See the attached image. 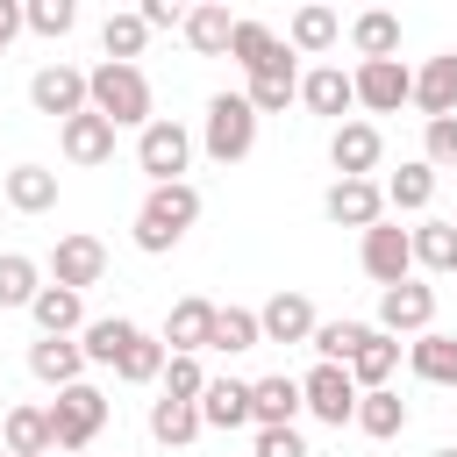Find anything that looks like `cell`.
<instances>
[{
  "instance_id": "6da1fadb",
  "label": "cell",
  "mask_w": 457,
  "mask_h": 457,
  "mask_svg": "<svg viewBox=\"0 0 457 457\" xmlns=\"http://www.w3.org/2000/svg\"><path fill=\"white\" fill-rule=\"evenodd\" d=\"M193 221H200V186L193 179H179V186H150V200L136 207V250L143 257H164V250H179L186 236H193Z\"/></svg>"
},
{
  "instance_id": "7a4b0ae2",
  "label": "cell",
  "mask_w": 457,
  "mask_h": 457,
  "mask_svg": "<svg viewBox=\"0 0 457 457\" xmlns=\"http://www.w3.org/2000/svg\"><path fill=\"white\" fill-rule=\"evenodd\" d=\"M86 93H93V114H107L114 129H150L157 121V93H150V79H143V64H93L86 71Z\"/></svg>"
},
{
  "instance_id": "3957f363",
  "label": "cell",
  "mask_w": 457,
  "mask_h": 457,
  "mask_svg": "<svg viewBox=\"0 0 457 457\" xmlns=\"http://www.w3.org/2000/svg\"><path fill=\"white\" fill-rule=\"evenodd\" d=\"M100 428H107V393H100L93 378H79V386H64V393L50 400V450H57V457L93 450Z\"/></svg>"
},
{
  "instance_id": "277c9868",
  "label": "cell",
  "mask_w": 457,
  "mask_h": 457,
  "mask_svg": "<svg viewBox=\"0 0 457 457\" xmlns=\"http://www.w3.org/2000/svg\"><path fill=\"white\" fill-rule=\"evenodd\" d=\"M200 150H207L214 164H243V157L257 150V107H250L243 93H214L207 114H200Z\"/></svg>"
},
{
  "instance_id": "5b68a950",
  "label": "cell",
  "mask_w": 457,
  "mask_h": 457,
  "mask_svg": "<svg viewBox=\"0 0 457 457\" xmlns=\"http://www.w3.org/2000/svg\"><path fill=\"white\" fill-rule=\"evenodd\" d=\"M193 150H200V136H193L186 121L157 114V121L136 136V171H143L150 186H179V179L193 171Z\"/></svg>"
},
{
  "instance_id": "8992f818",
  "label": "cell",
  "mask_w": 457,
  "mask_h": 457,
  "mask_svg": "<svg viewBox=\"0 0 457 457\" xmlns=\"http://www.w3.org/2000/svg\"><path fill=\"white\" fill-rule=\"evenodd\" d=\"M357 264H364V278H371L378 293L400 286V278H414V228H400V221L364 228V236H357Z\"/></svg>"
},
{
  "instance_id": "52a82bcc",
  "label": "cell",
  "mask_w": 457,
  "mask_h": 457,
  "mask_svg": "<svg viewBox=\"0 0 457 457\" xmlns=\"http://www.w3.org/2000/svg\"><path fill=\"white\" fill-rule=\"evenodd\" d=\"M300 400H307V414L321 421V428H350L357 421V378H350V364H314L307 378H300Z\"/></svg>"
},
{
  "instance_id": "ba28073f",
  "label": "cell",
  "mask_w": 457,
  "mask_h": 457,
  "mask_svg": "<svg viewBox=\"0 0 457 457\" xmlns=\"http://www.w3.org/2000/svg\"><path fill=\"white\" fill-rule=\"evenodd\" d=\"M350 86H357V107H364V114H400V107L414 100V64L378 57V64H357Z\"/></svg>"
},
{
  "instance_id": "9c48e42d",
  "label": "cell",
  "mask_w": 457,
  "mask_h": 457,
  "mask_svg": "<svg viewBox=\"0 0 457 457\" xmlns=\"http://www.w3.org/2000/svg\"><path fill=\"white\" fill-rule=\"evenodd\" d=\"M29 107H36V114H50V121L64 129L71 114H86V107H93L86 71H79V64H43V71L29 79Z\"/></svg>"
},
{
  "instance_id": "30bf717a",
  "label": "cell",
  "mask_w": 457,
  "mask_h": 457,
  "mask_svg": "<svg viewBox=\"0 0 457 457\" xmlns=\"http://www.w3.org/2000/svg\"><path fill=\"white\" fill-rule=\"evenodd\" d=\"M50 286H71V293H86V286H100L107 278V243L100 236H86V228H71V236H57V250H50Z\"/></svg>"
},
{
  "instance_id": "8fae6325",
  "label": "cell",
  "mask_w": 457,
  "mask_h": 457,
  "mask_svg": "<svg viewBox=\"0 0 457 457\" xmlns=\"http://www.w3.org/2000/svg\"><path fill=\"white\" fill-rule=\"evenodd\" d=\"M378 328L386 336H428L436 328V286H421V278H400V286H386L378 293Z\"/></svg>"
},
{
  "instance_id": "7c38bea8",
  "label": "cell",
  "mask_w": 457,
  "mask_h": 457,
  "mask_svg": "<svg viewBox=\"0 0 457 457\" xmlns=\"http://www.w3.org/2000/svg\"><path fill=\"white\" fill-rule=\"evenodd\" d=\"M321 214H328L336 228H357V236H364V228L386 221V186H378V179H336V186L321 193Z\"/></svg>"
},
{
  "instance_id": "4fadbf2b",
  "label": "cell",
  "mask_w": 457,
  "mask_h": 457,
  "mask_svg": "<svg viewBox=\"0 0 457 457\" xmlns=\"http://www.w3.org/2000/svg\"><path fill=\"white\" fill-rule=\"evenodd\" d=\"M228 57L243 64V79L300 71V64H293V50H286V36H278V29H264V21H243V14H236V36H228Z\"/></svg>"
},
{
  "instance_id": "5bb4252c",
  "label": "cell",
  "mask_w": 457,
  "mask_h": 457,
  "mask_svg": "<svg viewBox=\"0 0 457 457\" xmlns=\"http://www.w3.org/2000/svg\"><path fill=\"white\" fill-rule=\"evenodd\" d=\"M300 107H307V114H321L328 129H343V121H350V107H357L350 71H343V64H307V71H300Z\"/></svg>"
},
{
  "instance_id": "9a60e30c",
  "label": "cell",
  "mask_w": 457,
  "mask_h": 457,
  "mask_svg": "<svg viewBox=\"0 0 457 457\" xmlns=\"http://www.w3.org/2000/svg\"><path fill=\"white\" fill-rule=\"evenodd\" d=\"M378 157H386L378 121H357V114H350L343 129H328V164H336V179H371Z\"/></svg>"
},
{
  "instance_id": "2e32d148",
  "label": "cell",
  "mask_w": 457,
  "mask_h": 457,
  "mask_svg": "<svg viewBox=\"0 0 457 457\" xmlns=\"http://www.w3.org/2000/svg\"><path fill=\"white\" fill-rule=\"evenodd\" d=\"M114 136H121V129H114L107 114H93V107H86V114H71V121L57 129V150H64V164L93 171V164H114Z\"/></svg>"
},
{
  "instance_id": "e0dca14e",
  "label": "cell",
  "mask_w": 457,
  "mask_h": 457,
  "mask_svg": "<svg viewBox=\"0 0 457 457\" xmlns=\"http://www.w3.org/2000/svg\"><path fill=\"white\" fill-rule=\"evenodd\" d=\"M257 328H264V343H314L321 314H314V300H307V293L278 286V293H271V300L257 307Z\"/></svg>"
},
{
  "instance_id": "ac0fdd59",
  "label": "cell",
  "mask_w": 457,
  "mask_h": 457,
  "mask_svg": "<svg viewBox=\"0 0 457 457\" xmlns=\"http://www.w3.org/2000/svg\"><path fill=\"white\" fill-rule=\"evenodd\" d=\"M214 300H200V293H186V300H171V314H164V350L171 357H200V350H214Z\"/></svg>"
},
{
  "instance_id": "d6986e66",
  "label": "cell",
  "mask_w": 457,
  "mask_h": 457,
  "mask_svg": "<svg viewBox=\"0 0 457 457\" xmlns=\"http://www.w3.org/2000/svg\"><path fill=\"white\" fill-rule=\"evenodd\" d=\"M300 414H307V400H300V378L293 371L250 378V428H293Z\"/></svg>"
},
{
  "instance_id": "ffe728a7",
  "label": "cell",
  "mask_w": 457,
  "mask_h": 457,
  "mask_svg": "<svg viewBox=\"0 0 457 457\" xmlns=\"http://www.w3.org/2000/svg\"><path fill=\"white\" fill-rule=\"evenodd\" d=\"M29 378L50 386V393L79 386V378H86V350H79V336H36V343H29Z\"/></svg>"
},
{
  "instance_id": "44dd1931",
  "label": "cell",
  "mask_w": 457,
  "mask_h": 457,
  "mask_svg": "<svg viewBox=\"0 0 457 457\" xmlns=\"http://www.w3.org/2000/svg\"><path fill=\"white\" fill-rule=\"evenodd\" d=\"M336 43H343V14L336 7H321V0L293 7V21H286V50L293 57H328Z\"/></svg>"
},
{
  "instance_id": "7402d4cb",
  "label": "cell",
  "mask_w": 457,
  "mask_h": 457,
  "mask_svg": "<svg viewBox=\"0 0 457 457\" xmlns=\"http://www.w3.org/2000/svg\"><path fill=\"white\" fill-rule=\"evenodd\" d=\"M414 107H421V121L457 114V50H443V57H428V64H414Z\"/></svg>"
},
{
  "instance_id": "603a6c76",
  "label": "cell",
  "mask_w": 457,
  "mask_h": 457,
  "mask_svg": "<svg viewBox=\"0 0 457 457\" xmlns=\"http://www.w3.org/2000/svg\"><path fill=\"white\" fill-rule=\"evenodd\" d=\"M186 50L193 57H228V36H236V14L221 7V0H200V7H186Z\"/></svg>"
},
{
  "instance_id": "cb8c5ba5",
  "label": "cell",
  "mask_w": 457,
  "mask_h": 457,
  "mask_svg": "<svg viewBox=\"0 0 457 457\" xmlns=\"http://www.w3.org/2000/svg\"><path fill=\"white\" fill-rule=\"evenodd\" d=\"M29 321H36V336H79L93 314H86V293H71V286H43L36 307H29Z\"/></svg>"
},
{
  "instance_id": "d4e9b609",
  "label": "cell",
  "mask_w": 457,
  "mask_h": 457,
  "mask_svg": "<svg viewBox=\"0 0 457 457\" xmlns=\"http://www.w3.org/2000/svg\"><path fill=\"white\" fill-rule=\"evenodd\" d=\"M143 336V321H129V314H100V321H86L79 328V350H86V364H100V371H114L121 364V350Z\"/></svg>"
},
{
  "instance_id": "484cf974",
  "label": "cell",
  "mask_w": 457,
  "mask_h": 457,
  "mask_svg": "<svg viewBox=\"0 0 457 457\" xmlns=\"http://www.w3.org/2000/svg\"><path fill=\"white\" fill-rule=\"evenodd\" d=\"M393 371H400V336H386V328L371 321V336H364L357 357H350V378H357V393H378V386H393Z\"/></svg>"
},
{
  "instance_id": "4316f807",
  "label": "cell",
  "mask_w": 457,
  "mask_h": 457,
  "mask_svg": "<svg viewBox=\"0 0 457 457\" xmlns=\"http://www.w3.org/2000/svg\"><path fill=\"white\" fill-rule=\"evenodd\" d=\"M0 193H7L14 214H50V207H57V171H50V164H14V171L0 179Z\"/></svg>"
},
{
  "instance_id": "83f0119b",
  "label": "cell",
  "mask_w": 457,
  "mask_h": 457,
  "mask_svg": "<svg viewBox=\"0 0 457 457\" xmlns=\"http://www.w3.org/2000/svg\"><path fill=\"white\" fill-rule=\"evenodd\" d=\"M407 421H414V414H407V400H400L393 386H378V393H364V400H357V421H350V428H357V436H371V443H393V436H407Z\"/></svg>"
},
{
  "instance_id": "f1b7e54d",
  "label": "cell",
  "mask_w": 457,
  "mask_h": 457,
  "mask_svg": "<svg viewBox=\"0 0 457 457\" xmlns=\"http://www.w3.org/2000/svg\"><path fill=\"white\" fill-rule=\"evenodd\" d=\"M0 443H7V457H50V407H36V400L7 407Z\"/></svg>"
},
{
  "instance_id": "f546056e",
  "label": "cell",
  "mask_w": 457,
  "mask_h": 457,
  "mask_svg": "<svg viewBox=\"0 0 457 457\" xmlns=\"http://www.w3.org/2000/svg\"><path fill=\"white\" fill-rule=\"evenodd\" d=\"M407 371H414L421 386H457V336H443V328L414 336V343H407Z\"/></svg>"
},
{
  "instance_id": "4dcf8cb0",
  "label": "cell",
  "mask_w": 457,
  "mask_h": 457,
  "mask_svg": "<svg viewBox=\"0 0 457 457\" xmlns=\"http://www.w3.org/2000/svg\"><path fill=\"white\" fill-rule=\"evenodd\" d=\"M350 50H357V64L400 57V14H386V7H364V14L350 21Z\"/></svg>"
},
{
  "instance_id": "1f68e13d",
  "label": "cell",
  "mask_w": 457,
  "mask_h": 457,
  "mask_svg": "<svg viewBox=\"0 0 457 457\" xmlns=\"http://www.w3.org/2000/svg\"><path fill=\"white\" fill-rule=\"evenodd\" d=\"M200 421L207 428H250V378H207Z\"/></svg>"
},
{
  "instance_id": "d6a6232c",
  "label": "cell",
  "mask_w": 457,
  "mask_h": 457,
  "mask_svg": "<svg viewBox=\"0 0 457 457\" xmlns=\"http://www.w3.org/2000/svg\"><path fill=\"white\" fill-rule=\"evenodd\" d=\"M436 179H443V171H436V164H421V157H414V164H400V171L386 179V207H393V214H428Z\"/></svg>"
},
{
  "instance_id": "836d02e7",
  "label": "cell",
  "mask_w": 457,
  "mask_h": 457,
  "mask_svg": "<svg viewBox=\"0 0 457 457\" xmlns=\"http://www.w3.org/2000/svg\"><path fill=\"white\" fill-rule=\"evenodd\" d=\"M200 428H207V421H200V407H193V400H164V393L150 400V443H164V450H186Z\"/></svg>"
},
{
  "instance_id": "e575fe53",
  "label": "cell",
  "mask_w": 457,
  "mask_h": 457,
  "mask_svg": "<svg viewBox=\"0 0 457 457\" xmlns=\"http://www.w3.org/2000/svg\"><path fill=\"white\" fill-rule=\"evenodd\" d=\"M414 271H436V278H450L457 271V221H414Z\"/></svg>"
},
{
  "instance_id": "d590c367",
  "label": "cell",
  "mask_w": 457,
  "mask_h": 457,
  "mask_svg": "<svg viewBox=\"0 0 457 457\" xmlns=\"http://www.w3.org/2000/svg\"><path fill=\"white\" fill-rule=\"evenodd\" d=\"M43 286H50V271L29 250H0V307H36Z\"/></svg>"
},
{
  "instance_id": "8d00e7d4",
  "label": "cell",
  "mask_w": 457,
  "mask_h": 457,
  "mask_svg": "<svg viewBox=\"0 0 457 457\" xmlns=\"http://www.w3.org/2000/svg\"><path fill=\"white\" fill-rule=\"evenodd\" d=\"M164 364H171V350H164V336H136L129 350H121V364H114V378L121 386H164Z\"/></svg>"
},
{
  "instance_id": "74e56055",
  "label": "cell",
  "mask_w": 457,
  "mask_h": 457,
  "mask_svg": "<svg viewBox=\"0 0 457 457\" xmlns=\"http://www.w3.org/2000/svg\"><path fill=\"white\" fill-rule=\"evenodd\" d=\"M143 43H150V29H143V14H136V7L100 21V50H107V64H136V57H143Z\"/></svg>"
},
{
  "instance_id": "f35d334b",
  "label": "cell",
  "mask_w": 457,
  "mask_h": 457,
  "mask_svg": "<svg viewBox=\"0 0 457 457\" xmlns=\"http://www.w3.org/2000/svg\"><path fill=\"white\" fill-rule=\"evenodd\" d=\"M364 336H371V321H321L307 350H314V364H350Z\"/></svg>"
},
{
  "instance_id": "ab89813d",
  "label": "cell",
  "mask_w": 457,
  "mask_h": 457,
  "mask_svg": "<svg viewBox=\"0 0 457 457\" xmlns=\"http://www.w3.org/2000/svg\"><path fill=\"white\" fill-rule=\"evenodd\" d=\"M243 100L257 107V121H264V114H286V107L300 100V71H264V79L243 86Z\"/></svg>"
},
{
  "instance_id": "60d3db41",
  "label": "cell",
  "mask_w": 457,
  "mask_h": 457,
  "mask_svg": "<svg viewBox=\"0 0 457 457\" xmlns=\"http://www.w3.org/2000/svg\"><path fill=\"white\" fill-rule=\"evenodd\" d=\"M257 343H264V328H257V307H221V314H214V350L243 357V350H257Z\"/></svg>"
},
{
  "instance_id": "b9f144b4",
  "label": "cell",
  "mask_w": 457,
  "mask_h": 457,
  "mask_svg": "<svg viewBox=\"0 0 457 457\" xmlns=\"http://www.w3.org/2000/svg\"><path fill=\"white\" fill-rule=\"evenodd\" d=\"M157 393H164V400H193V407H200V393H207V364H200V357H171Z\"/></svg>"
},
{
  "instance_id": "7bdbcfd3",
  "label": "cell",
  "mask_w": 457,
  "mask_h": 457,
  "mask_svg": "<svg viewBox=\"0 0 457 457\" xmlns=\"http://www.w3.org/2000/svg\"><path fill=\"white\" fill-rule=\"evenodd\" d=\"M421 164H436V171H457V114H443V121H421Z\"/></svg>"
},
{
  "instance_id": "ee69618b",
  "label": "cell",
  "mask_w": 457,
  "mask_h": 457,
  "mask_svg": "<svg viewBox=\"0 0 457 457\" xmlns=\"http://www.w3.org/2000/svg\"><path fill=\"white\" fill-rule=\"evenodd\" d=\"M21 14H29V29H36V36H50V43L79 29V7H71V0H29Z\"/></svg>"
},
{
  "instance_id": "f6af8a7d",
  "label": "cell",
  "mask_w": 457,
  "mask_h": 457,
  "mask_svg": "<svg viewBox=\"0 0 457 457\" xmlns=\"http://www.w3.org/2000/svg\"><path fill=\"white\" fill-rule=\"evenodd\" d=\"M257 457H307L300 428H257Z\"/></svg>"
},
{
  "instance_id": "bcb514c9",
  "label": "cell",
  "mask_w": 457,
  "mask_h": 457,
  "mask_svg": "<svg viewBox=\"0 0 457 457\" xmlns=\"http://www.w3.org/2000/svg\"><path fill=\"white\" fill-rule=\"evenodd\" d=\"M136 14H143V29H186V7L179 0H143Z\"/></svg>"
},
{
  "instance_id": "7dc6e473",
  "label": "cell",
  "mask_w": 457,
  "mask_h": 457,
  "mask_svg": "<svg viewBox=\"0 0 457 457\" xmlns=\"http://www.w3.org/2000/svg\"><path fill=\"white\" fill-rule=\"evenodd\" d=\"M21 29H29V14H21V0H0V50H7V43L21 36Z\"/></svg>"
},
{
  "instance_id": "c3c4849f",
  "label": "cell",
  "mask_w": 457,
  "mask_h": 457,
  "mask_svg": "<svg viewBox=\"0 0 457 457\" xmlns=\"http://www.w3.org/2000/svg\"><path fill=\"white\" fill-rule=\"evenodd\" d=\"M428 457H457V443H443V450H428Z\"/></svg>"
},
{
  "instance_id": "681fc988",
  "label": "cell",
  "mask_w": 457,
  "mask_h": 457,
  "mask_svg": "<svg viewBox=\"0 0 457 457\" xmlns=\"http://www.w3.org/2000/svg\"><path fill=\"white\" fill-rule=\"evenodd\" d=\"M0 457H7V443H0Z\"/></svg>"
},
{
  "instance_id": "f907efd6",
  "label": "cell",
  "mask_w": 457,
  "mask_h": 457,
  "mask_svg": "<svg viewBox=\"0 0 457 457\" xmlns=\"http://www.w3.org/2000/svg\"><path fill=\"white\" fill-rule=\"evenodd\" d=\"M50 457H57V450H50Z\"/></svg>"
}]
</instances>
